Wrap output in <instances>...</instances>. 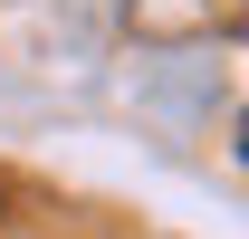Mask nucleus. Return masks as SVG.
Here are the masks:
<instances>
[{"label":"nucleus","mask_w":249,"mask_h":239,"mask_svg":"<svg viewBox=\"0 0 249 239\" xmlns=\"http://www.w3.org/2000/svg\"><path fill=\"white\" fill-rule=\"evenodd\" d=\"M240 163H249V115H240Z\"/></svg>","instance_id":"1"}]
</instances>
